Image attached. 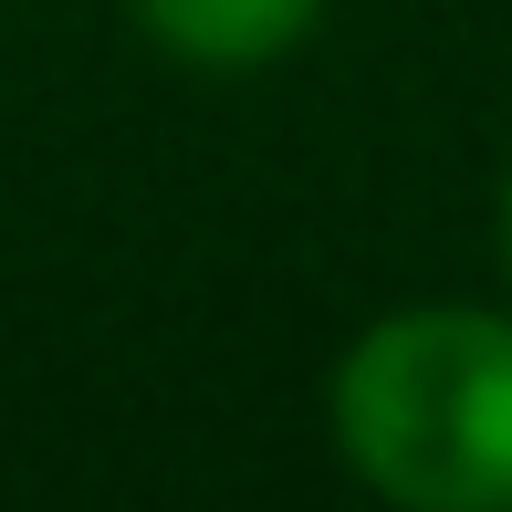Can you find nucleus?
<instances>
[{
  "instance_id": "f257e3e1",
  "label": "nucleus",
  "mask_w": 512,
  "mask_h": 512,
  "mask_svg": "<svg viewBox=\"0 0 512 512\" xmlns=\"http://www.w3.org/2000/svg\"><path fill=\"white\" fill-rule=\"evenodd\" d=\"M335 439L408 512H512V324L418 304L335 366Z\"/></svg>"
},
{
  "instance_id": "f03ea898",
  "label": "nucleus",
  "mask_w": 512,
  "mask_h": 512,
  "mask_svg": "<svg viewBox=\"0 0 512 512\" xmlns=\"http://www.w3.org/2000/svg\"><path fill=\"white\" fill-rule=\"evenodd\" d=\"M314 11L324 0H136V21L189 63H272L283 42H304Z\"/></svg>"
},
{
  "instance_id": "7ed1b4c3",
  "label": "nucleus",
  "mask_w": 512,
  "mask_h": 512,
  "mask_svg": "<svg viewBox=\"0 0 512 512\" xmlns=\"http://www.w3.org/2000/svg\"><path fill=\"white\" fill-rule=\"evenodd\" d=\"M502 262H512V189H502Z\"/></svg>"
}]
</instances>
